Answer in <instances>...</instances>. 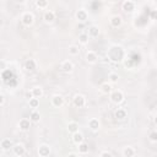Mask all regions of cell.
I'll list each match as a JSON object with an SVG mask.
<instances>
[{
    "label": "cell",
    "mask_w": 157,
    "mask_h": 157,
    "mask_svg": "<svg viewBox=\"0 0 157 157\" xmlns=\"http://www.w3.org/2000/svg\"><path fill=\"white\" fill-rule=\"evenodd\" d=\"M107 58L113 61V63H120L125 59V50L123 49V47L120 46H112L109 49H108V53H107Z\"/></svg>",
    "instance_id": "6da1fadb"
},
{
    "label": "cell",
    "mask_w": 157,
    "mask_h": 157,
    "mask_svg": "<svg viewBox=\"0 0 157 157\" xmlns=\"http://www.w3.org/2000/svg\"><path fill=\"white\" fill-rule=\"evenodd\" d=\"M110 101L116 104H120L123 101H124V93H123L121 91H119V90H117V91H112L110 92Z\"/></svg>",
    "instance_id": "7a4b0ae2"
},
{
    "label": "cell",
    "mask_w": 157,
    "mask_h": 157,
    "mask_svg": "<svg viewBox=\"0 0 157 157\" xmlns=\"http://www.w3.org/2000/svg\"><path fill=\"white\" fill-rule=\"evenodd\" d=\"M73 103L76 108H84L86 106V97L84 95H75L73 98Z\"/></svg>",
    "instance_id": "3957f363"
},
{
    "label": "cell",
    "mask_w": 157,
    "mask_h": 157,
    "mask_svg": "<svg viewBox=\"0 0 157 157\" xmlns=\"http://www.w3.org/2000/svg\"><path fill=\"white\" fill-rule=\"evenodd\" d=\"M22 24H24L25 26H31L33 22H35V16H33L32 13H25L24 15H22Z\"/></svg>",
    "instance_id": "277c9868"
},
{
    "label": "cell",
    "mask_w": 157,
    "mask_h": 157,
    "mask_svg": "<svg viewBox=\"0 0 157 157\" xmlns=\"http://www.w3.org/2000/svg\"><path fill=\"white\" fill-rule=\"evenodd\" d=\"M75 17H76V20H77L78 22H85V21H87V19H88V14H87L86 10L81 9V10H77V11H76Z\"/></svg>",
    "instance_id": "5b68a950"
},
{
    "label": "cell",
    "mask_w": 157,
    "mask_h": 157,
    "mask_svg": "<svg viewBox=\"0 0 157 157\" xmlns=\"http://www.w3.org/2000/svg\"><path fill=\"white\" fill-rule=\"evenodd\" d=\"M49 153H50L49 145H47V144L39 145V147H38V155H39L41 157H47V156H49Z\"/></svg>",
    "instance_id": "8992f818"
},
{
    "label": "cell",
    "mask_w": 157,
    "mask_h": 157,
    "mask_svg": "<svg viewBox=\"0 0 157 157\" xmlns=\"http://www.w3.org/2000/svg\"><path fill=\"white\" fill-rule=\"evenodd\" d=\"M52 104L54 107H57V108L63 107V104H64V97L60 96V95H54L52 97Z\"/></svg>",
    "instance_id": "52a82bcc"
},
{
    "label": "cell",
    "mask_w": 157,
    "mask_h": 157,
    "mask_svg": "<svg viewBox=\"0 0 157 157\" xmlns=\"http://www.w3.org/2000/svg\"><path fill=\"white\" fill-rule=\"evenodd\" d=\"M121 7L125 13H133V11L135 10V3H134L133 0H125V1L123 3Z\"/></svg>",
    "instance_id": "ba28073f"
},
{
    "label": "cell",
    "mask_w": 157,
    "mask_h": 157,
    "mask_svg": "<svg viewBox=\"0 0 157 157\" xmlns=\"http://www.w3.org/2000/svg\"><path fill=\"white\" fill-rule=\"evenodd\" d=\"M19 128H20L22 131L30 130V128H31V120L27 119V118H22V119L20 120V123H19Z\"/></svg>",
    "instance_id": "9c48e42d"
},
{
    "label": "cell",
    "mask_w": 157,
    "mask_h": 157,
    "mask_svg": "<svg viewBox=\"0 0 157 157\" xmlns=\"http://www.w3.org/2000/svg\"><path fill=\"white\" fill-rule=\"evenodd\" d=\"M60 69H61L64 73H71V71L74 70V64H73L70 60H65V61L61 63Z\"/></svg>",
    "instance_id": "30bf717a"
},
{
    "label": "cell",
    "mask_w": 157,
    "mask_h": 157,
    "mask_svg": "<svg viewBox=\"0 0 157 157\" xmlns=\"http://www.w3.org/2000/svg\"><path fill=\"white\" fill-rule=\"evenodd\" d=\"M13 150H14V153L16 155V156H24L25 153H26V149H25V146L22 144H17V145H14V147H13Z\"/></svg>",
    "instance_id": "8fae6325"
},
{
    "label": "cell",
    "mask_w": 157,
    "mask_h": 157,
    "mask_svg": "<svg viewBox=\"0 0 157 157\" xmlns=\"http://www.w3.org/2000/svg\"><path fill=\"white\" fill-rule=\"evenodd\" d=\"M25 69L28 70V71H33L37 69V63L35 59H27L25 61Z\"/></svg>",
    "instance_id": "7c38bea8"
},
{
    "label": "cell",
    "mask_w": 157,
    "mask_h": 157,
    "mask_svg": "<svg viewBox=\"0 0 157 157\" xmlns=\"http://www.w3.org/2000/svg\"><path fill=\"white\" fill-rule=\"evenodd\" d=\"M97 59H98V57H97V54H96L95 52L90 50V52L86 53V61H87V63H90V64H95V63L97 61Z\"/></svg>",
    "instance_id": "4fadbf2b"
},
{
    "label": "cell",
    "mask_w": 157,
    "mask_h": 157,
    "mask_svg": "<svg viewBox=\"0 0 157 157\" xmlns=\"http://www.w3.org/2000/svg\"><path fill=\"white\" fill-rule=\"evenodd\" d=\"M43 20L47 22V24H52V22H54V20H55V13L54 11H47L46 14L43 15Z\"/></svg>",
    "instance_id": "5bb4252c"
},
{
    "label": "cell",
    "mask_w": 157,
    "mask_h": 157,
    "mask_svg": "<svg viewBox=\"0 0 157 157\" xmlns=\"http://www.w3.org/2000/svg\"><path fill=\"white\" fill-rule=\"evenodd\" d=\"M121 24H123V20H121L120 16L116 15V16H112L110 17V25L113 26V27H120Z\"/></svg>",
    "instance_id": "9a60e30c"
},
{
    "label": "cell",
    "mask_w": 157,
    "mask_h": 157,
    "mask_svg": "<svg viewBox=\"0 0 157 157\" xmlns=\"http://www.w3.org/2000/svg\"><path fill=\"white\" fill-rule=\"evenodd\" d=\"M88 128L91 129L92 131H97V130L99 129V121H98V119H96V118L90 119V121H88Z\"/></svg>",
    "instance_id": "2e32d148"
},
{
    "label": "cell",
    "mask_w": 157,
    "mask_h": 157,
    "mask_svg": "<svg viewBox=\"0 0 157 157\" xmlns=\"http://www.w3.org/2000/svg\"><path fill=\"white\" fill-rule=\"evenodd\" d=\"M0 146H1L3 150L7 151V150H10V149L14 147V144H13V141H11L10 139H4V140L1 141V144H0Z\"/></svg>",
    "instance_id": "e0dca14e"
},
{
    "label": "cell",
    "mask_w": 157,
    "mask_h": 157,
    "mask_svg": "<svg viewBox=\"0 0 157 157\" xmlns=\"http://www.w3.org/2000/svg\"><path fill=\"white\" fill-rule=\"evenodd\" d=\"M114 117H116L118 120L125 119V118H127V110L123 109V108H118V109L116 110V113H114Z\"/></svg>",
    "instance_id": "ac0fdd59"
},
{
    "label": "cell",
    "mask_w": 157,
    "mask_h": 157,
    "mask_svg": "<svg viewBox=\"0 0 157 157\" xmlns=\"http://www.w3.org/2000/svg\"><path fill=\"white\" fill-rule=\"evenodd\" d=\"M135 153H136V151L131 146H127L123 150V156L124 157H133V156H135Z\"/></svg>",
    "instance_id": "d6986e66"
},
{
    "label": "cell",
    "mask_w": 157,
    "mask_h": 157,
    "mask_svg": "<svg viewBox=\"0 0 157 157\" xmlns=\"http://www.w3.org/2000/svg\"><path fill=\"white\" fill-rule=\"evenodd\" d=\"M84 135L81 133H78V131H76V133H74L73 134V141H74V144H76V145H78L80 142H82L84 141Z\"/></svg>",
    "instance_id": "ffe728a7"
},
{
    "label": "cell",
    "mask_w": 157,
    "mask_h": 157,
    "mask_svg": "<svg viewBox=\"0 0 157 157\" xmlns=\"http://www.w3.org/2000/svg\"><path fill=\"white\" fill-rule=\"evenodd\" d=\"M98 35H99V28L97 26H91L88 28V37L96 38V37H98Z\"/></svg>",
    "instance_id": "44dd1931"
},
{
    "label": "cell",
    "mask_w": 157,
    "mask_h": 157,
    "mask_svg": "<svg viewBox=\"0 0 157 157\" xmlns=\"http://www.w3.org/2000/svg\"><path fill=\"white\" fill-rule=\"evenodd\" d=\"M31 91H32L33 97H36V98H41V97L43 96V88H42V87L36 86V87H33Z\"/></svg>",
    "instance_id": "7402d4cb"
},
{
    "label": "cell",
    "mask_w": 157,
    "mask_h": 157,
    "mask_svg": "<svg viewBox=\"0 0 157 157\" xmlns=\"http://www.w3.org/2000/svg\"><path fill=\"white\" fill-rule=\"evenodd\" d=\"M68 130H69V133H71V134L78 131V124H77L76 121H70L69 124H68Z\"/></svg>",
    "instance_id": "603a6c76"
},
{
    "label": "cell",
    "mask_w": 157,
    "mask_h": 157,
    "mask_svg": "<svg viewBox=\"0 0 157 157\" xmlns=\"http://www.w3.org/2000/svg\"><path fill=\"white\" fill-rule=\"evenodd\" d=\"M39 119H41V114H39V112H37V110L31 112V114H30V120H31V121L37 123V121H39Z\"/></svg>",
    "instance_id": "cb8c5ba5"
},
{
    "label": "cell",
    "mask_w": 157,
    "mask_h": 157,
    "mask_svg": "<svg viewBox=\"0 0 157 157\" xmlns=\"http://www.w3.org/2000/svg\"><path fill=\"white\" fill-rule=\"evenodd\" d=\"M77 146H78V152H80V153H87L88 152V145L86 144V142H80V144H78L77 145Z\"/></svg>",
    "instance_id": "d4e9b609"
},
{
    "label": "cell",
    "mask_w": 157,
    "mask_h": 157,
    "mask_svg": "<svg viewBox=\"0 0 157 157\" xmlns=\"http://www.w3.org/2000/svg\"><path fill=\"white\" fill-rule=\"evenodd\" d=\"M28 103H30V107H31V108H38V107H39V98L32 97V98L28 99Z\"/></svg>",
    "instance_id": "484cf974"
},
{
    "label": "cell",
    "mask_w": 157,
    "mask_h": 157,
    "mask_svg": "<svg viewBox=\"0 0 157 157\" xmlns=\"http://www.w3.org/2000/svg\"><path fill=\"white\" fill-rule=\"evenodd\" d=\"M101 91H102L103 93H106V95L110 93V92H112V85H110V84H108V82L103 84L102 86H101Z\"/></svg>",
    "instance_id": "4316f807"
},
{
    "label": "cell",
    "mask_w": 157,
    "mask_h": 157,
    "mask_svg": "<svg viewBox=\"0 0 157 157\" xmlns=\"http://www.w3.org/2000/svg\"><path fill=\"white\" fill-rule=\"evenodd\" d=\"M108 80H109L110 84H116V82H118V80H119V76H118V74H116V73H110V74L108 75Z\"/></svg>",
    "instance_id": "83f0119b"
},
{
    "label": "cell",
    "mask_w": 157,
    "mask_h": 157,
    "mask_svg": "<svg viewBox=\"0 0 157 157\" xmlns=\"http://www.w3.org/2000/svg\"><path fill=\"white\" fill-rule=\"evenodd\" d=\"M78 42H80L81 44H87V42H88V35L87 33H80V35H78Z\"/></svg>",
    "instance_id": "f1b7e54d"
},
{
    "label": "cell",
    "mask_w": 157,
    "mask_h": 157,
    "mask_svg": "<svg viewBox=\"0 0 157 157\" xmlns=\"http://www.w3.org/2000/svg\"><path fill=\"white\" fill-rule=\"evenodd\" d=\"M36 5L39 9H46L48 6V0H36Z\"/></svg>",
    "instance_id": "f546056e"
},
{
    "label": "cell",
    "mask_w": 157,
    "mask_h": 157,
    "mask_svg": "<svg viewBox=\"0 0 157 157\" xmlns=\"http://www.w3.org/2000/svg\"><path fill=\"white\" fill-rule=\"evenodd\" d=\"M78 53H80V49H78L77 46H70L69 47V54L70 55H77Z\"/></svg>",
    "instance_id": "4dcf8cb0"
},
{
    "label": "cell",
    "mask_w": 157,
    "mask_h": 157,
    "mask_svg": "<svg viewBox=\"0 0 157 157\" xmlns=\"http://www.w3.org/2000/svg\"><path fill=\"white\" fill-rule=\"evenodd\" d=\"M149 138H150V140H151L152 142H156V141H157V133H156V131H152V133L150 134Z\"/></svg>",
    "instance_id": "1f68e13d"
},
{
    "label": "cell",
    "mask_w": 157,
    "mask_h": 157,
    "mask_svg": "<svg viewBox=\"0 0 157 157\" xmlns=\"http://www.w3.org/2000/svg\"><path fill=\"white\" fill-rule=\"evenodd\" d=\"M99 156H102V157H112V152L109 151H102L99 153Z\"/></svg>",
    "instance_id": "d6a6232c"
},
{
    "label": "cell",
    "mask_w": 157,
    "mask_h": 157,
    "mask_svg": "<svg viewBox=\"0 0 157 157\" xmlns=\"http://www.w3.org/2000/svg\"><path fill=\"white\" fill-rule=\"evenodd\" d=\"M5 69H6V61L0 60V70H5Z\"/></svg>",
    "instance_id": "836d02e7"
},
{
    "label": "cell",
    "mask_w": 157,
    "mask_h": 157,
    "mask_svg": "<svg viewBox=\"0 0 157 157\" xmlns=\"http://www.w3.org/2000/svg\"><path fill=\"white\" fill-rule=\"evenodd\" d=\"M5 103V96L3 93H0V106H3Z\"/></svg>",
    "instance_id": "e575fe53"
},
{
    "label": "cell",
    "mask_w": 157,
    "mask_h": 157,
    "mask_svg": "<svg viewBox=\"0 0 157 157\" xmlns=\"http://www.w3.org/2000/svg\"><path fill=\"white\" fill-rule=\"evenodd\" d=\"M32 97H33V95H32V91H28V92L26 93V98H28V99H30V98H32Z\"/></svg>",
    "instance_id": "d590c367"
},
{
    "label": "cell",
    "mask_w": 157,
    "mask_h": 157,
    "mask_svg": "<svg viewBox=\"0 0 157 157\" xmlns=\"http://www.w3.org/2000/svg\"><path fill=\"white\" fill-rule=\"evenodd\" d=\"M16 1H17L19 4H24V3H26V0H16Z\"/></svg>",
    "instance_id": "8d00e7d4"
},
{
    "label": "cell",
    "mask_w": 157,
    "mask_h": 157,
    "mask_svg": "<svg viewBox=\"0 0 157 157\" xmlns=\"http://www.w3.org/2000/svg\"><path fill=\"white\" fill-rule=\"evenodd\" d=\"M69 156H71V157H73V156H76V153H74V152H71V153H69Z\"/></svg>",
    "instance_id": "74e56055"
}]
</instances>
